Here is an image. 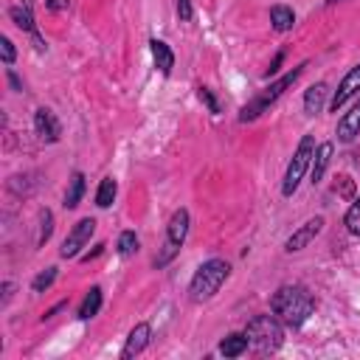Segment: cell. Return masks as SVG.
<instances>
[{
	"label": "cell",
	"mask_w": 360,
	"mask_h": 360,
	"mask_svg": "<svg viewBox=\"0 0 360 360\" xmlns=\"http://www.w3.org/2000/svg\"><path fill=\"white\" fill-rule=\"evenodd\" d=\"M270 307H273V315H276L284 326H292V329H295V326H301V323L312 315L315 298H312V292H309L307 287H301V284H284V287L276 290Z\"/></svg>",
	"instance_id": "1"
},
{
	"label": "cell",
	"mask_w": 360,
	"mask_h": 360,
	"mask_svg": "<svg viewBox=\"0 0 360 360\" xmlns=\"http://www.w3.org/2000/svg\"><path fill=\"white\" fill-rule=\"evenodd\" d=\"M149 335H152L149 323H135V329H132V332H129V338H127V346H124L121 357H124V360H129V357L141 354V352L146 349V343H149Z\"/></svg>",
	"instance_id": "12"
},
{
	"label": "cell",
	"mask_w": 360,
	"mask_h": 360,
	"mask_svg": "<svg viewBox=\"0 0 360 360\" xmlns=\"http://www.w3.org/2000/svg\"><path fill=\"white\" fill-rule=\"evenodd\" d=\"M8 14H11V20H14L17 28H25V31H31V34L37 31V25H34V14H31V6H28V3L14 6Z\"/></svg>",
	"instance_id": "20"
},
{
	"label": "cell",
	"mask_w": 360,
	"mask_h": 360,
	"mask_svg": "<svg viewBox=\"0 0 360 360\" xmlns=\"http://www.w3.org/2000/svg\"><path fill=\"white\" fill-rule=\"evenodd\" d=\"M360 135V98L352 104V110L338 121V138L343 143H352Z\"/></svg>",
	"instance_id": "11"
},
{
	"label": "cell",
	"mask_w": 360,
	"mask_h": 360,
	"mask_svg": "<svg viewBox=\"0 0 360 360\" xmlns=\"http://www.w3.org/2000/svg\"><path fill=\"white\" fill-rule=\"evenodd\" d=\"M53 278H56V267H48L45 273H39V276L34 278L31 290H34V292H42V290H48V287L53 284Z\"/></svg>",
	"instance_id": "24"
},
{
	"label": "cell",
	"mask_w": 360,
	"mask_h": 360,
	"mask_svg": "<svg viewBox=\"0 0 360 360\" xmlns=\"http://www.w3.org/2000/svg\"><path fill=\"white\" fill-rule=\"evenodd\" d=\"M321 231H323V217H312V219H307V222H304V225L284 242V250H287V253H295V250L307 248Z\"/></svg>",
	"instance_id": "8"
},
{
	"label": "cell",
	"mask_w": 360,
	"mask_h": 360,
	"mask_svg": "<svg viewBox=\"0 0 360 360\" xmlns=\"http://www.w3.org/2000/svg\"><path fill=\"white\" fill-rule=\"evenodd\" d=\"M200 98L208 104V110H211V112H219V104H217V98L211 96V90H208V87H200Z\"/></svg>",
	"instance_id": "27"
},
{
	"label": "cell",
	"mask_w": 360,
	"mask_h": 360,
	"mask_svg": "<svg viewBox=\"0 0 360 360\" xmlns=\"http://www.w3.org/2000/svg\"><path fill=\"white\" fill-rule=\"evenodd\" d=\"M312 155H315V141H312V135H304L301 143H298V149H295V155H292V160H290V166H287L284 183H281V194L284 197H290L298 188L304 172L312 166Z\"/></svg>",
	"instance_id": "5"
},
{
	"label": "cell",
	"mask_w": 360,
	"mask_h": 360,
	"mask_svg": "<svg viewBox=\"0 0 360 360\" xmlns=\"http://www.w3.org/2000/svg\"><path fill=\"white\" fill-rule=\"evenodd\" d=\"M98 309H101V287H90V292L84 295V301L79 307V318L90 321L93 315H98Z\"/></svg>",
	"instance_id": "18"
},
{
	"label": "cell",
	"mask_w": 360,
	"mask_h": 360,
	"mask_svg": "<svg viewBox=\"0 0 360 360\" xmlns=\"http://www.w3.org/2000/svg\"><path fill=\"white\" fill-rule=\"evenodd\" d=\"M138 250V236H135V231H124L121 236H118V253L121 256H132Z\"/></svg>",
	"instance_id": "22"
},
{
	"label": "cell",
	"mask_w": 360,
	"mask_h": 360,
	"mask_svg": "<svg viewBox=\"0 0 360 360\" xmlns=\"http://www.w3.org/2000/svg\"><path fill=\"white\" fill-rule=\"evenodd\" d=\"M93 231H96V219H90V217H84V219H79L73 228H70V233H68V239L62 242V259H73V256H79V250L90 242V236H93Z\"/></svg>",
	"instance_id": "7"
},
{
	"label": "cell",
	"mask_w": 360,
	"mask_h": 360,
	"mask_svg": "<svg viewBox=\"0 0 360 360\" xmlns=\"http://www.w3.org/2000/svg\"><path fill=\"white\" fill-rule=\"evenodd\" d=\"M245 335H248V343H250L256 352L267 354V352H276V349L284 343V323H281L276 315H256V318L248 323Z\"/></svg>",
	"instance_id": "3"
},
{
	"label": "cell",
	"mask_w": 360,
	"mask_h": 360,
	"mask_svg": "<svg viewBox=\"0 0 360 360\" xmlns=\"http://www.w3.org/2000/svg\"><path fill=\"white\" fill-rule=\"evenodd\" d=\"M357 90H360V65H354V68H352V70L343 76V82L338 84V90H335V96H332L329 107L338 112V110H340V107H343V104H346V101H349V98H352Z\"/></svg>",
	"instance_id": "9"
},
{
	"label": "cell",
	"mask_w": 360,
	"mask_h": 360,
	"mask_svg": "<svg viewBox=\"0 0 360 360\" xmlns=\"http://www.w3.org/2000/svg\"><path fill=\"white\" fill-rule=\"evenodd\" d=\"M326 93H329L326 82H318V84H312V87L304 93V110H307L309 115H318V112L323 110V104H326Z\"/></svg>",
	"instance_id": "13"
},
{
	"label": "cell",
	"mask_w": 360,
	"mask_h": 360,
	"mask_svg": "<svg viewBox=\"0 0 360 360\" xmlns=\"http://www.w3.org/2000/svg\"><path fill=\"white\" fill-rule=\"evenodd\" d=\"M304 68H307V65H298V68H292L290 73H284L278 82H273L270 87H264V93H259L250 104H245V107H242L239 121H253L256 115H262V112H264V110H267V107H270V104H273V101H276V98H278V96H281V93H284V90H287V87L301 76V73H304Z\"/></svg>",
	"instance_id": "4"
},
{
	"label": "cell",
	"mask_w": 360,
	"mask_h": 360,
	"mask_svg": "<svg viewBox=\"0 0 360 360\" xmlns=\"http://www.w3.org/2000/svg\"><path fill=\"white\" fill-rule=\"evenodd\" d=\"M149 48H152V56H155V65L160 68V73L169 76V73H172V65H174V53L169 51V45L160 42V39H152Z\"/></svg>",
	"instance_id": "15"
},
{
	"label": "cell",
	"mask_w": 360,
	"mask_h": 360,
	"mask_svg": "<svg viewBox=\"0 0 360 360\" xmlns=\"http://www.w3.org/2000/svg\"><path fill=\"white\" fill-rule=\"evenodd\" d=\"M332 149H335L332 143H321V146L315 149V155H312V169H309L312 183H321V177H323V172H326V166H329Z\"/></svg>",
	"instance_id": "14"
},
{
	"label": "cell",
	"mask_w": 360,
	"mask_h": 360,
	"mask_svg": "<svg viewBox=\"0 0 360 360\" xmlns=\"http://www.w3.org/2000/svg\"><path fill=\"white\" fill-rule=\"evenodd\" d=\"M329 3H338V0H329Z\"/></svg>",
	"instance_id": "32"
},
{
	"label": "cell",
	"mask_w": 360,
	"mask_h": 360,
	"mask_svg": "<svg viewBox=\"0 0 360 360\" xmlns=\"http://www.w3.org/2000/svg\"><path fill=\"white\" fill-rule=\"evenodd\" d=\"M51 231H53V214L51 211H42V231H39V245H45L51 239Z\"/></svg>",
	"instance_id": "25"
},
{
	"label": "cell",
	"mask_w": 360,
	"mask_h": 360,
	"mask_svg": "<svg viewBox=\"0 0 360 360\" xmlns=\"http://www.w3.org/2000/svg\"><path fill=\"white\" fill-rule=\"evenodd\" d=\"M34 129H37V135H39L42 141H48V143L59 141V132H62V127H59L56 115H53L51 110H45V107L34 112Z\"/></svg>",
	"instance_id": "10"
},
{
	"label": "cell",
	"mask_w": 360,
	"mask_h": 360,
	"mask_svg": "<svg viewBox=\"0 0 360 360\" xmlns=\"http://www.w3.org/2000/svg\"><path fill=\"white\" fill-rule=\"evenodd\" d=\"M8 82H11V87H14V90H22V84H20V79H17L14 73H8Z\"/></svg>",
	"instance_id": "31"
},
{
	"label": "cell",
	"mask_w": 360,
	"mask_h": 360,
	"mask_svg": "<svg viewBox=\"0 0 360 360\" xmlns=\"http://www.w3.org/2000/svg\"><path fill=\"white\" fill-rule=\"evenodd\" d=\"M177 14H180V20H191V0H177Z\"/></svg>",
	"instance_id": "28"
},
{
	"label": "cell",
	"mask_w": 360,
	"mask_h": 360,
	"mask_svg": "<svg viewBox=\"0 0 360 360\" xmlns=\"http://www.w3.org/2000/svg\"><path fill=\"white\" fill-rule=\"evenodd\" d=\"M0 51H3V62H6V65H11V62H14V45H11V39H8V37H3V39H0Z\"/></svg>",
	"instance_id": "26"
},
{
	"label": "cell",
	"mask_w": 360,
	"mask_h": 360,
	"mask_svg": "<svg viewBox=\"0 0 360 360\" xmlns=\"http://www.w3.org/2000/svg\"><path fill=\"white\" fill-rule=\"evenodd\" d=\"M45 6H48L51 11H65V8L70 6V0H45Z\"/></svg>",
	"instance_id": "29"
},
{
	"label": "cell",
	"mask_w": 360,
	"mask_h": 360,
	"mask_svg": "<svg viewBox=\"0 0 360 360\" xmlns=\"http://www.w3.org/2000/svg\"><path fill=\"white\" fill-rule=\"evenodd\" d=\"M248 346H250V343H248V335H245V332H233V335H228V338L219 343V352H222L225 357H239Z\"/></svg>",
	"instance_id": "17"
},
{
	"label": "cell",
	"mask_w": 360,
	"mask_h": 360,
	"mask_svg": "<svg viewBox=\"0 0 360 360\" xmlns=\"http://www.w3.org/2000/svg\"><path fill=\"white\" fill-rule=\"evenodd\" d=\"M270 22H273L276 31H290L292 22H295V14H292V8H287V6H273V8H270Z\"/></svg>",
	"instance_id": "19"
},
{
	"label": "cell",
	"mask_w": 360,
	"mask_h": 360,
	"mask_svg": "<svg viewBox=\"0 0 360 360\" xmlns=\"http://www.w3.org/2000/svg\"><path fill=\"white\" fill-rule=\"evenodd\" d=\"M346 228H349V233H354V236H360V197L352 202V208L346 211Z\"/></svg>",
	"instance_id": "23"
},
{
	"label": "cell",
	"mask_w": 360,
	"mask_h": 360,
	"mask_svg": "<svg viewBox=\"0 0 360 360\" xmlns=\"http://www.w3.org/2000/svg\"><path fill=\"white\" fill-rule=\"evenodd\" d=\"M281 59H284V53H276V59H273V65L267 68V73H276V70H278V65H281Z\"/></svg>",
	"instance_id": "30"
},
{
	"label": "cell",
	"mask_w": 360,
	"mask_h": 360,
	"mask_svg": "<svg viewBox=\"0 0 360 360\" xmlns=\"http://www.w3.org/2000/svg\"><path fill=\"white\" fill-rule=\"evenodd\" d=\"M112 197H115V180L112 177H104L98 183V191H96V205L98 208H110L112 205Z\"/></svg>",
	"instance_id": "21"
},
{
	"label": "cell",
	"mask_w": 360,
	"mask_h": 360,
	"mask_svg": "<svg viewBox=\"0 0 360 360\" xmlns=\"http://www.w3.org/2000/svg\"><path fill=\"white\" fill-rule=\"evenodd\" d=\"M231 276V264L225 259H208L197 267L191 284H188V298L191 301H208L219 292V287L225 284V278Z\"/></svg>",
	"instance_id": "2"
},
{
	"label": "cell",
	"mask_w": 360,
	"mask_h": 360,
	"mask_svg": "<svg viewBox=\"0 0 360 360\" xmlns=\"http://www.w3.org/2000/svg\"><path fill=\"white\" fill-rule=\"evenodd\" d=\"M82 194H84V174L73 172L70 180H68V191H65V208H76Z\"/></svg>",
	"instance_id": "16"
},
{
	"label": "cell",
	"mask_w": 360,
	"mask_h": 360,
	"mask_svg": "<svg viewBox=\"0 0 360 360\" xmlns=\"http://www.w3.org/2000/svg\"><path fill=\"white\" fill-rule=\"evenodd\" d=\"M186 233H188V211H186V208H177V211L172 214V219H169V228H166V250L155 259L158 267L166 264V262L180 250V245L186 242Z\"/></svg>",
	"instance_id": "6"
}]
</instances>
